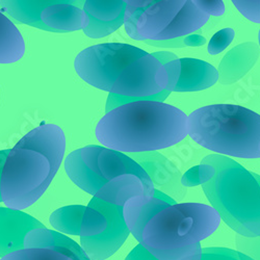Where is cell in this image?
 <instances>
[{
	"instance_id": "obj_1",
	"label": "cell",
	"mask_w": 260,
	"mask_h": 260,
	"mask_svg": "<svg viewBox=\"0 0 260 260\" xmlns=\"http://www.w3.org/2000/svg\"><path fill=\"white\" fill-rule=\"evenodd\" d=\"M187 118L170 104L136 101L102 117L95 135L103 147L118 152H153L174 146L187 136Z\"/></svg>"
},
{
	"instance_id": "obj_2",
	"label": "cell",
	"mask_w": 260,
	"mask_h": 260,
	"mask_svg": "<svg viewBox=\"0 0 260 260\" xmlns=\"http://www.w3.org/2000/svg\"><path fill=\"white\" fill-rule=\"evenodd\" d=\"M66 150L62 129L55 124L37 127L10 150L2 177V198L8 208L23 210L49 187Z\"/></svg>"
},
{
	"instance_id": "obj_3",
	"label": "cell",
	"mask_w": 260,
	"mask_h": 260,
	"mask_svg": "<svg viewBox=\"0 0 260 260\" xmlns=\"http://www.w3.org/2000/svg\"><path fill=\"white\" fill-rule=\"evenodd\" d=\"M202 188L212 207L238 235L260 237V184L235 160L219 154L199 165Z\"/></svg>"
},
{
	"instance_id": "obj_4",
	"label": "cell",
	"mask_w": 260,
	"mask_h": 260,
	"mask_svg": "<svg viewBox=\"0 0 260 260\" xmlns=\"http://www.w3.org/2000/svg\"><path fill=\"white\" fill-rule=\"evenodd\" d=\"M220 223L221 216L212 206L177 203L150 220L141 244L158 260H201L200 242L218 229Z\"/></svg>"
},
{
	"instance_id": "obj_5",
	"label": "cell",
	"mask_w": 260,
	"mask_h": 260,
	"mask_svg": "<svg viewBox=\"0 0 260 260\" xmlns=\"http://www.w3.org/2000/svg\"><path fill=\"white\" fill-rule=\"evenodd\" d=\"M153 197L136 175L125 174L106 183L90 201L81 225L80 244L91 260L113 256L130 234L125 223V203L140 194Z\"/></svg>"
},
{
	"instance_id": "obj_6",
	"label": "cell",
	"mask_w": 260,
	"mask_h": 260,
	"mask_svg": "<svg viewBox=\"0 0 260 260\" xmlns=\"http://www.w3.org/2000/svg\"><path fill=\"white\" fill-rule=\"evenodd\" d=\"M187 135L216 153L240 158L260 157V115L240 105L214 104L187 118Z\"/></svg>"
},
{
	"instance_id": "obj_7",
	"label": "cell",
	"mask_w": 260,
	"mask_h": 260,
	"mask_svg": "<svg viewBox=\"0 0 260 260\" xmlns=\"http://www.w3.org/2000/svg\"><path fill=\"white\" fill-rule=\"evenodd\" d=\"M69 178L82 190L95 194L113 179L133 174L138 176L147 189L155 188L144 169L128 155L102 146L90 145L71 152L64 159Z\"/></svg>"
},
{
	"instance_id": "obj_8",
	"label": "cell",
	"mask_w": 260,
	"mask_h": 260,
	"mask_svg": "<svg viewBox=\"0 0 260 260\" xmlns=\"http://www.w3.org/2000/svg\"><path fill=\"white\" fill-rule=\"evenodd\" d=\"M146 54V51L133 45L105 43L79 52L74 68L86 83L111 93L116 80L128 64Z\"/></svg>"
},
{
	"instance_id": "obj_9",
	"label": "cell",
	"mask_w": 260,
	"mask_h": 260,
	"mask_svg": "<svg viewBox=\"0 0 260 260\" xmlns=\"http://www.w3.org/2000/svg\"><path fill=\"white\" fill-rule=\"evenodd\" d=\"M186 0H128L124 25L136 41H158Z\"/></svg>"
},
{
	"instance_id": "obj_10",
	"label": "cell",
	"mask_w": 260,
	"mask_h": 260,
	"mask_svg": "<svg viewBox=\"0 0 260 260\" xmlns=\"http://www.w3.org/2000/svg\"><path fill=\"white\" fill-rule=\"evenodd\" d=\"M169 75L164 64L148 53L133 61L120 74L110 94L130 98L152 97L164 92Z\"/></svg>"
},
{
	"instance_id": "obj_11",
	"label": "cell",
	"mask_w": 260,
	"mask_h": 260,
	"mask_svg": "<svg viewBox=\"0 0 260 260\" xmlns=\"http://www.w3.org/2000/svg\"><path fill=\"white\" fill-rule=\"evenodd\" d=\"M89 23V17L82 10V0H47L36 27L52 32H71L85 29Z\"/></svg>"
},
{
	"instance_id": "obj_12",
	"label": "cell",
	"mask_w": 260,
	"mask_h": 260,
	"mask_svg": "<svg viewBox=\"0 0 260 260\" xmlns=\"http://www.w3.org/2000/svg\"><path fill=\"white\" fill-rule=\"evenodd\" d=\"M138 162L147 173L155 189L166 193L176 202L186 194V187L181 184L180 171L157 151L128 155Z\"/></svg>"
},
{
	"instance_id": "obj_13",
	"label": "cell",
	"mask_w": 260,
	"mask_h": 260,
	"mask_svg": "<svg viewBox=\"0 0 260 260\" xmlns=\"http://www.w3.org/2000/svg\"><path fill=\"white\" fill-rule=\"evenodd\" d=\"M82 10L90 23L83 29L85 36L101 39L119 29L125 20L126 2L123 0H82Z\"/></svg>"
},
{
	"instance_id": "obj_14",
	"label": "cell",
	"mask_w": 260,
	"mask_h": 260,
	"mask_svg": "<svg viewBox=\"0 0 260 260\" xmlns=\"http://www.w3.org/2000/svg\"><path fill=\"white\" fill-rule=\"evenodd\" d=\"M46 228L34 216L8 207H0V258L24 249L28 232Z\"/></svg>"
},
{
	"instance_id": "obj_15",
	"label": "cell",
	"mask_w": 260,
	"mask_h": 260,
	"mask_svg": "<svg viewBox=\"0 0 260 260\" xmlns=\"http://www.w3.org/2000/svg\"><path fill=\"white\" fill-rule=\"evenodd\" d=\"M177 202L166 193L155 189L153 197L143 193L130 198L124 205L123 214L127 228L141 244L145 227L162 209L175 205Z\"/></svg>"
},
{
	"instance_id": "obj_16",
	"label": "cell",
	"mask_w": 260,
	"mask_h": 260,
	"mask_svg": "<svg viewBox=\"0 0 260 260\" xmlns=\"http://www.w3.org/2000/svg\"><path fill=\"white\" fill-rule=\"evenodd\" d=\"M259 56V47L252 42L240 44L231 49L221 60L219 81L232 84L244 77L253 67Z\"/></svg>"
},
{
	"instance_id": "obj_17",
	"label": "cell",
	"mask_w": 260,
	"mask_h": 260,
	"mask_svg": "<svg viewBox=\"0 0 260 260\" xmlns=\"http://www.w3.org/2000/svg\"><path fill=\"white\" fill-rule=\"evenodd\" d=\"M24 249H51L74 260H91L76 242L66 235L47 228L35 229L28 232L24 240Z\"/></svg>"
},
{
	"instance_id": "obj_18",
	"label": "cell",
	"mask_w": 260,
	"mask_h": 260,
	"mask_svg": "<svg viewBox=\"0 0 260 260\" xmlns=\"http://www.w3.org/2000/svg\"><path fill=\"white\" fill-rule=\"evenodd\" d=\"M181 73L174 92L206 90L219 80V72L210 63L196 58H180Z\"/></svg>"
},
{
	"instance_id": "obj_19",
	"label": "cell",
	"mask_w": 260,
	"mask_h": 260,
	"mask_svg": "<svg viewBox=\"0 0 260 260\" xmlns=\"http://www.w3.org/2000/svg\"><path fill=\"white\" fill-rule=\"evenodd\" d=\"M208 19L209 15L200 9L194 3V0L193 2L186 0L183 8L156 42L185 38L193 31L200 29L207 22Z\"/></svg>"
},
{
	"instance_id": "obj_20",
	"label": "cell",
	"mask_w": 260,
	"mask_h": 260,
	"mask_svg": "<svg viewBox=\"0 0 260 260\" xmlns=\"http://www.w3.org/2000/svg\"><path fill=\"white\" fill-rule=\"evenodd\" d=\"M25 43L13 21L0 12V63H13L22 58Z\"/></svg>"
},
{
	"instance_id": "obj_21",
	"label": "cell",
	"mask_w": 260,
	"mask_h": 260,
	"mask_svg": "<svg viewBox=\"0 0 260 260\" xmlns=\"http://www.w3.org/2000/svg\"><path fill=\"white\" fill-rule=\"evenodd\" d=\"M86 206L70 205L53 211L49 218L51 226L60 233L80 235Z\"/></svg>"
},
{
	"instance_id": "obj_22",
	"label": "cell",
	"mask_w": 260,
	"mask_h": 260,
	"mask_svg": "<svg viewBox=\"0 0 260 260\" xmlns=\"http://www.w3.org/2000/svg\"><path fill=\"white\" fill-rule=\"evenodd\" d=\"M2 260H74L71 257L51 249H22Z\"/></svg>"
},
{
	"instance_id": "obj_23",
	"label": "cell",
	"mask_w": 260,
	"mask_h": 260,
	"mask_svg": "<svg viewBox=\"0 0 260 260\" xmlns=\"http://www.w3.org/2000/svg\"><path fill=\"white\" fill-rule=\"evenodd\" d=\"M153 55L164 64L168 72L169 84L167 86L166 91L171 94L172 92H174L180 77V73H181L180 58H178L174 53L167 52V51L154 52Z\"/></svg>"
},
{
	"instance_id": "obj_24",
	"label": "cell",
	"mask_w": 260,
	"mask_h": 260,
	"mask_svg": "<svg viewBox=\"0 0 260 260\" xmlns=\"http://www.w3.org/2000/svg\"><path fill=\"white\" fill-rule=\"evenodd\" d=\"M201 260H253L251 257L227 248H204Z\"/></svg>"
},
{
	"instance_id": "obj_25",
	"label": "cell",
	"mask_w": 260,
	"mask_h": 260,
	"mask_svg": "<svg viewBox=\"0 0 260 260\" xmlns=\"http://www.w3.org/2000/svg\"><path fill=\"white\" fill-rule=\"evenodd\" d=\"M235 32L232 28H224L216 32L210 40L208 52L211 55H216L225 50L233 41Z\"/></svg>"
},
{
	"instance_id": "obj_26",
	"label": "cell",
	"mask_w": 260,
	"mask_h": 260,
	"mask_svg": "<svg viewBox=\"0 0 260 260\" xmlns=\"http://www.w3.org/2000/svg\"><path fill=\"white\" fill-rule=\"evenodd\" d=\"M235 243L238 252H241L253 260H260V237H245L237 235Z\"/></svg>"
},
{
	"instance_id": "obj_27",
	"label": "cell",
	"mask_w": 260,
	"mask_h": 260,
	"mask_svg": "<svg viewBox=\"0 0 260 260\" xmlns=\"http://www.w3.org/2000/svg\"><path fill=\"white\" fill-rule=\"evenodd\" d=\"M232 4L244 17L260 23V0H233Z\"/></svg>"
},
{
	"instance_id": "obj_28",
	"label": "cell",
	"mask_w": 260,
	"mask_h": 260,
	"mask_svg": "<svg viewBox=\"0 0 260 260\" xmlns=\"http://www.w3.org/2000/svg\"><path fill=\"white\" fill-rule=\"evenodd\" d=\"M194 3L209 16H222L225 13V5L221 0H194Z\"/></svg>"
},
{
	"instance_id": "obj_29",
	"label": "cell",
	"mask_w": 260,
	"mask_h": 260,
	"mask_svg": "<svg viewBox=\"0 0 260 260\" xmlns=\"http://www.w3.org/2000/svg\"><path fill=\"white\" fill-rule=\"evenodd\" d=\"M181 184L184 187H190V186H196V185L201 184L200 167L199 166L193 167V168L189 169L184 175H182Z\"/></svg>"
},
{
	"instance_id": "obj_30",
	"label": "cell",
	"mask_w": 260,
	"mask_h": 260,
	"mask_svg": "<svg viewBox=\"0 0 260 260\" xmlns=\"http://www.w3.org/2000/svg\"><path fill=\"white\" fill-rule=\"evenodd\" d=\"M125 260H158L151 254L142 244L136 246V248L128 254Z\"/></svg>"
},
{
	"instance_id": "obj_31",
	"label": "cell",
	"mask_w": 260,
	"mask_h": 260,
	"mask_svg": "<svg viewBox=\"0 0 260 260\" xmlns=\"http://www.w3.org/2000/svg\"><path fill=\"white\" fill-rule=\"evenodd\" d=\"M205 38L202 36L198 35H192V36H187L184 38V44L185 46L189 47H199L205 44Z\"/></svg>"
},
{
	"instance_id": "obj_32",
	"label": "cell",
	"mask_w": 260,
	"mask_h": 260,
	"mask_svg": "<svg viewBox=\"0 0 260 260\" xmlns=\"http://www.w3.org/2000/svg\"><path fill=\"white\" fill-rule=\"evenodd\" d=\"M10 153V150H3L0 151V188H2V177H3V171H4V167L6 165L8 155ZM0 202H3V198H2V189H0Z\"/></svg>"
},
{
	"instance_id": "obj_33",
	"label": "cell",
	"mask_w": 260,
	"mask_h": 260,
	"mask_svg": "<svg viewBox=\"0 0 260 260\" xmlns=\"http://www.w3.org/2000/svg\"><path fill=\"white\" fill-rule=\"evenodd\" d=\"M254 177L257 179V181H258V182H259V184H260V175L255 174V173H254Z\"/></svg>"
},
{
	"instance_id": "obj_34",
	"label": "cell",
	"mask_w": 260,
	"mask_h": 260,
	"mask_svg": "<svg viewBox=\"0 0 260 260\" xmlns=\"http://www.w3.org/2000/svg\"><path fill=\"white\" fill-rule=\"evenodd\" d=\"M258 39H259V45H260V29H259V38Z\"/></svg>"
}]
</instances>
